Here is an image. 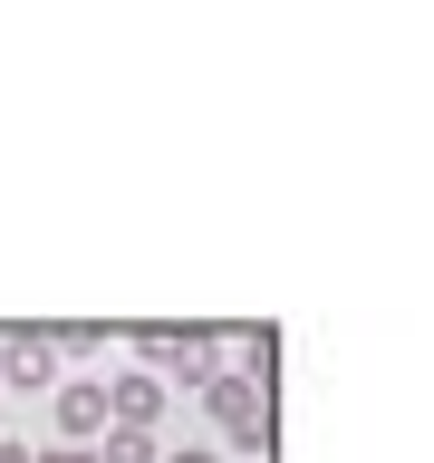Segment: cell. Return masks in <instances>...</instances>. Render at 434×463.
Masks as SVG:
<instances>
[{
	"instance_id": "1",
	"label": "cell",
	"mask_w": 434,
	"mask_h": 463,
	"mask_svg": "<svg viewBox=\"0 0 434 463\" xmlns=\"http://www.w3.org/2000/svg\"><path fill=\"white\" fill-rule=\"evenodd\" d=\"M203 396H212V415L231 425V444H251V454L270 444V405L251 396V376H203Z\"/></svg>"
},
{
	"instance_id": "2",
	"label": "cell",
	"mask_w": 434,
	"mask_h": 463,
	"mask_svg": "<svg viewBox=\"0 0 434 463\" xmlns=\"http://www.w3.org/2000/svg\"><path fill=\"white\" fill-rule=\"evenodd\" d=\"M49 357H58L49 328H20V338L0 347V386H49Z\"/></svg>"
},
{
	"instance_id": "3",
	"label": "cell",
	"mask_w": 434,
	"mask_h": 463,
	"mask_svg": "<svg viewBox=\"0 0 434 463\" xmlns=\"http://www.w3.org/2000/svg\"><path fill=\"white\" fill-rule=\"evenodd\" d=\"M155 405H165V386H155V376H126V386H107V415H116V425H155Z\"/></svg>"
},
{
	"instance_id": "4",
	"label": "cell",
	"mask_w": 434,
	"mask_h": 463,
	"mask_svg": "<svg viewBox=\"0 0 434 463\" xmlns=\"http://www.w3.org/2000/svg\"><path fill=\"white\" fill-rule=\"evenodd\" d=\"M58 425H68V434H97V425H107V386H68V396H58Z\"/></svg>"
},
{
	"instance_id": "5",
	"label": "cell",
	"mask_w": 434,
	"mask_h": 463,
	"mask_svg": "<svg viewBox=\"0 0 434 463\" xmlns=\"http://www.w3.org/2000/svg\"><path fill=\"white\" fill-rule=\"evenodd\" d=\"M97 463H155V444H145L136 425H116V434H107V454H97Z\"/></svg>"
},
{
	"instance_id": "6",
	"label": "cell",
	"mask_w": 434,
	"mask_h": 463,
	"mask_svg": "<svg viewBox=\"0 0 434 463\" xmlns=\"http://www.w3.org/2000/svg\"><path fill=\"white\" fill-rule=\"evenodd\" d=\"M39 463H97V454H78V444H58V454H39Z\"/></svg>"
},
{
	"instance_id": "7",
	"label": "cell",
	"mask_w": 434,
	"mask_h": 463,
	"mask_svg": "<svg viewBox=\"0 0 434 463\" xmlns=\"http://www.w3.org/2000/svg\"><path fill=\"white\" fill-rule=\"evenodd\" d=\"M0 463H29V444H0Z\"/></svg>"
},
{
	"instance_id": "8",
	"label": "cell",
	"mask_w": 434,
	"mask_h": 463,
	"mask_svg": "<svg viewBox=\"0 0 434 463\" xmlns=\"http://www.w3.org/2000/svg\"><path fill=\"white\" fill-rule=\"evenodd\" d=\"M165 463H212V454H165Z\"/></svg>"
}]
</instances>
